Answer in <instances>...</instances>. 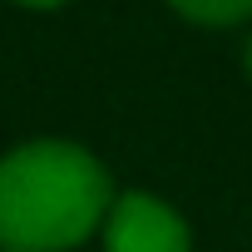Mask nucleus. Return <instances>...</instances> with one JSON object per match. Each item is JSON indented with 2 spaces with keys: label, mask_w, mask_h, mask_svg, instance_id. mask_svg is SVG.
Instances as JSON below:
<instances>
[{
  "label": "nucleus",
  "mask_w": 252,
  "mask_h": 252,
  "mask_svg": "<svg viewBox=\"0 0 252 252\" xmlns=\"http://www.w3.org/2000/svg\"><path fill=\"white\" fill-rule=\"evenodd\" d=\"M109 173L74 144H25L0 158V247L64 252L109 218Z\"/></svg>",
  "instance_id": "1"
},
{
  "label": "nucleus",
  "mask_w": 252,
  "mask_h": 252,
  "mask_svg": "<svg viewBox=\"0 0 252 252\" xmlns=\"http://www.w3.org/2000/svg\"><path fill=\"white\" fill-rule=\"evenodd\" d=\"M168 5L198 25H232V20L252 15V0H168Z\"/></svg>",
  "instance_id": "3"
},
{
  "label": "nucleus",
  "mask_w": 252,
  "mask_h": 252,
  "mask_svg": "<svg viewBox=\"0 0 252 252\" xmlns=\"http://www.w3.org/2000/svg\"><path fill=\"white\" fill-rule=\"evenodd\" d=\"M104 247L109 252H188V227L158 198L124 193L104 218Z\"/></svg>",
  "instance_id": "2"
},
{
  "label": "nucleus",
  "mask_w": 252,
  "mask_h": 252,
  "mask_svg": "<svg viewBox=\"0 0 252 252\" xmlns=\"http://www.w3.org/2000/svg\"><path fill=\"white\" fill-rule=\"evenodd\" d=\"M20 5H60V0H20Z\"/></svg>",
  "instance_id": "4"
},
{
  "label": "nucleus",
  "mask_w": 252,
  "mask_h": 252,
  "mask_svg": "<svg viewBox=\"0 0 252 252\" xmlns=\"http://www.w3.org/2000/svg\"><path fill=\"white\" fill-rule=\"evenodd\" d=\"M247 74H252V40H247Z\"/></svg>",
  "instance_id": "5"
}]
</instances>
